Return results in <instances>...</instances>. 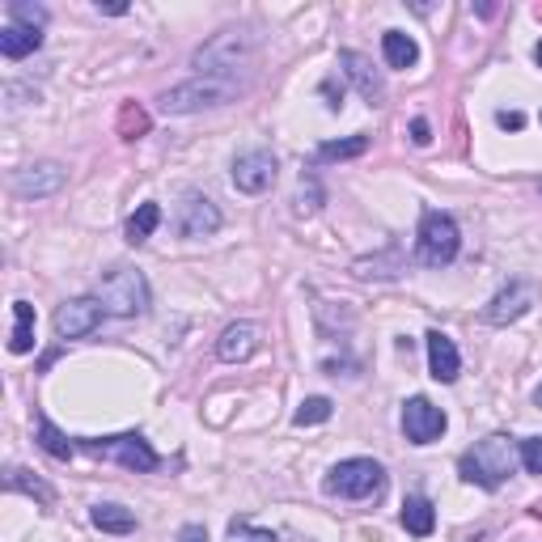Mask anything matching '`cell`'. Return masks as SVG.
I'll list each match as a JSON object with an SVG mask.
<instances>
[{"mask_svg": "<svg viewBox=\"0 0 542 542\" xmlns=\"http://www.w3.org/2000/svg\"><path fill=\"white\" fill-rule=\"evenodd\" d=\"M513 462H517L513 441L500 437V432H492V437L475 441V445L458 458V475H462L466 483L483 487V492H496V487H504V479L513 475Z\"/></svg>", "mask_w": 542, "mask_h": 542, "instance_id": "6da1fadb", "label": "cell"}, {"mask_svg": "<svg viewBox=\"0 0 542 542\" xmlns=\"http://www.w3.org/2000/svg\"><path fill=\"white\" fill-rule=\"evenodd\" d=\"M255 60V39L246 30H221L191 56V68H200V77H225L238 81V68Z\"/></svg>", "mask_w": 542, "mask_h": 542, "instance_id": "7a4b0ae2", "label": "cell"}, {"mask_svg": "<svg viewBox=\"0 0 542 542\" xmlns=\"http://www.w3.org/2000/svg\"><path fill=\"white\" fill-rule=\"evenodd\" d=\"M242 85L238 81H225V77H191L183 85L166 89L157 102L166 115H195V111H212V106H229L238 102Z\"/></svg>", "mask_w": 542, "mask_h": 542, "instance_id": "3957f363", "label": "cell"}, {"mask_svg": "<svg viewBox=\"0 0 542 542\" xmlns=\"http://www.w3.org/2000/svg\"><path fill=\"white\" fill-rule=\"evenodd\" d=\"M98 301L106 305V314H119V318H140L149 314V280H144V271L136 267H111L98 284Z\"/></svg>", "mask_w": 542, "mask_h": 542, "instance_id": "277c9868", "label": "cell"}, {"mask_svg": "<svg viewBox=\"0 0 542 542\" xmlns=\"http://www.w3.org/2000/svg\"><path fill=\"white\" fill-rule=\"evenodd\" d=\"M462 250V229L449 212H437L428 208L420 216V233H415V259H420L424 267H449L458 259Z\"/></svg>", "mask_w": 542, "mask_h": 542, "instance_id": "5b68a950", "label": "cell"}, {"mask_svg": "<svg viewBox=\"0 0 542 542\" xmlns=\"http://www.w3.org/2000/svg\"><path fill=\"white\" fill-rule=\"evenodd\" d=\"M77 449H85L89 458H102V462H115L123 471H136V475H153L161 458L153 454V445L140 437V432H119V437H98V441H81Z\"/></svg>", "mask_w": 542, "mask_h": 542, "instance_id": "8992f818", "label": "cell"}, {"mask_svg": "<svg viewBox=\"0 0 542 542\" xmlns=\"http://www.w3.org/2000/svg\"><path fill=\"white\" fill-rule=\"evenodd\" d=\"M386 487V471L382 462L373 458H343L339 466H331L327 479H322V492L339 496V500H369Z\"/></svg>", "mask_w": 542, "mask_h": 542, "instance_id": "52a82bcc", "label": "cell"}, {"mask_svg": "<svg viewBox=\"0 0 542 542\" xmlns=\"http://www.w3.org/2000/svg\"><path fill=\"white\" fill-rule=\"evenodd\" d=\"M534 305H538V284H530V280H509L492 301L483 305V322H487V327H509V322L526 318Z\"/></svg>", "mask_w": 542, "mask_h": 542, "instance_id": "ba28073f", "label": "cell"}, {"mask_svg": "<svg viewBox=\"0 0 542 542\" xmlns=\"http://www.w3.org/2000/svg\"><path fill=\"white\" fill-rule=\"evenodd\" d=\"M445 411L424 399V394H415V399L403 403V432H407V441L411 445H432V441H441V432H445Z\"/></svg>", "mask_w": 542, "mask_h": 542, "instance_id": "9c48e42d", "label": "cell"}, {"mask_svg": "<svg viewBox=\"0 0 542 542\" xmlns=\"http://www.w3.org/2000/svg\"><path fill=\"white\" fill-rule=\"evenodd\" d=\"M102 314L106 305L98 297H72L56 310V335L60 339H85L102 327Z\"/></svg>", "mask_w": 542, "mask_h": 542, "instance_id": "30bf717a", "label": "cell"}, {"mask_svg": "<svg viewBox=\"0 0 542 542\" xmlns=\"http://www.w3.org/2000/svg\"><path fill=\"white\" fill-rule=\"evenodd\" d=\"M271 183H276V153L250 149L233 161V187L242 195H263V191H271Z\"/></svg>", "mask_w": 542, "mask_h": 542, "instance_id": "8fae6325", "label": "cell"}, {"mask_svg": "<svg viewBox=\"0 0 542 542\" xmlns=\"http://www.w3.org/2000/svg\"><path fill=\"white\" fill-rule=\"evenodd\" d=\"M64 183H68V170L60 161H39V166H26L13 174V195H22V200H47Z\"/></svg>", "mask_w": 542, "mask_h": 542, "instance_id": "7c38bea8", "label": "cell"}, {"mask_svg": "<svg viewBox=\"0 0 542 542\" xmlns=\"http://www.w3.org/2000/svg\"><path fill=\"white\" fill-rule=\"evenodd\" d=\"M216 229H221V208H216L208 195L191 191L183 200V208H178V233L195 242V238H208V233H216Z\"/></svg>", "mask_w": 542, "mask_h": 542, "instance_id": "4fadbf2b", "label": "cell"}, {"mask_svg": "<svg viewBox=\"0 0 542 542\" xmlns=\"http://www.w3.org/2000/svg\"><path fill=\"white\" fill-rule=\"evenodd\" d=\"M259 327L255 322H229V327L221 331V339H216V356L225 360V365H242V360H250L259 352Z\"/></svg>", "mask_w": 542, "mask_h": 542, "instance_id": "5bb4252c", "label": "cell"}, {"mask_svg": "<svg viewBox=\"0 0 542 542\" xmlns=\"http://www.w3.org/2000/svg\"><path fill=\"white\" fill-rule=\"evenodd\" d=\"M339 68H343V77L360 89V98H365L369 106H382V94H386L382 77H377L365 56H356V51H339Z\"/></svg>", "mask_w": 542, "mask_h": 542, "instance_id": "9a60e30c", "label": "cell"}, {"mask_svg": "<svg viewBox=\"0 0 542 542\" xmlns=\"http://www.w3.org/2000/svg\"><path fill=\"white\" fill-rule=\"evenodd\" d=\"M428 373L445 386L458 382V373H462V356L454 348V339L441 335V331H428Z\"/></svg>", "mask_w": 542, "mask_h": 542, "instance_id": "2e32d148", "label": "cell"}, {"mask_svg": "<svg viewBox=\"0 0 542 542\" xmlns=\"http://www.w3.org/2000/svg\"><path fill=\"white\" fill-rule=\"evenodd\" d=\"M43 47V30H30V26H5L0 30V56L5 60H26Z\"/></svg>", "mask_w": 542, "mask_h": 542, "instance_id": "e0dca14e", "label": "cell"}, {"mask_svg": "<svg viewBox=\"0 0 542 542\" xmlns=\"http://www.w3.org/2000/svg\"><path fill=\"white\" fill-rule=\"evenodd\" d=\"M399 521H403V530H407V534L428 538L432 530H437V509H432V500H428V496H407Z\"/></svg>", "mask_w": 542, "mask_h": 542, "instance_id": "ac0fdd59", "label": "cell"}, {"mask_svg": "<svg viewBox=\"0 0 542 542\" xmlns=\"http://www.w3.org/2000/svg\"><path fill=\"white\" fill-rule=\"evenodd\" d=\"M89 521H94L102 534H132L136 530V513L123 509V504H94Z\"/></svg>", "mask_w": 542, "mask_h": 542, "instance_id": "d6986e66", "label": "cell"}, {"mask_svg": "<svg viewBox=\"0 0 542 542\" xmlns=\"http://www.w3.org/2000/svg\"><path fill=\"white\" fill-rule=\"evenodd\" d=\"M382 56H386L390 68H415V60H420V47H415L411 34L386 30V34H382Z\"/></svg>", "mask_w": 542, "mask_h": 542, "instance_id": "ffe728a7", "label": "cell"}, {"mask_svg": "<svg viewBox=\"0 0 542 542\" xmlns=\"http://www.w3.org/2000/svg\"><path fill=\"white\" fill-rule=\"evenodd\" d=\"M34 348V305L30 301H13V335H9V352L26 356Z\"/></svg>", "mask_w": 542, "mask_h": 542, "instance_id": "44dd1931", "label": "cell"}, {"mask_svg": "<svg viewBox=\"0 0 542 542\" xmlns=\"http://www.w3.org/2000/svg\"><path fill=\"white\" fill-rule=\"evenodd\" d=\"M34 441H39V449H43V454H51L56 462H68L72 454H77V445H72V441L64 437V432H60L56 424L47 420V415L39 420V428H34Z\"/></svg>", "mask_w": 542, "mask_h": 542, "instance_id": "7402d4cb", "label": "cell"}, {"mask_svg": "<svg viewBox=\"0 0 542 542\" xmlns=\"http://www.w3.org/2000/svg\"><path fill=\"white\" fill-rule=\"evenodd\" d=\"M5 487H9V492H26V496H34V500L43 504V509H51V504H56V492H51L43 479H34L30 471H22V466H13V471L5 475Z\"/></svg>", "mask_w": 542, "mask_h": 542, "instance_id": "603a6c76", "label": "cell"}, {"mask_svg": "<svg viewBox=\"0 0 542 542\" xmlns=\"http://www.w3.org/2000/svg\"><path fill=\"white\" fill-rule=\"evenodd\" d=\"M161 225V208L157 204H140L132 216H128V242L132 246H144L153 238V229Z\"/></svg>", "mask_w": 542, "mask_h": 542, "instance_id": "cb8c5ba5", "label": "cell"}, {"mask_svg": "<svg viewBox=\"0 0 542 542\" xmlns=\"http://www.w3.org/2000/svg\"><path fill=\"white\" fill-rule=\"evenodd\" d=\"M369 149V136H348V140H327L318 144V161H348Z\"/></svg>", "mask_w": 542, "mask_h": 542, "instance_id": "d4e9b609", "label": "cell"}, {"mask_svg": "<svg viewBox=\"0 0 542 542\" xmlns=\"http://www.w3.org/2000/svg\"><path fill=\"white\" fill-rule=\"evenodd\" d=\"M331 411H335V403H331V399H322V394H314V399H305V403L293 411V424H297V428L327 424V420H331Z\"/></svg>", "mask_w": 542, "mask_h": 542, "instance_id": "484cf974", "label": "cell"}, {"mask_svg": "<svg viewBox=\"0 0 542 542\" xmlns=\"http://www.w3.org/2000/svg\"><path fill=\"white\" fill-rule=\"evenodd\" d=\"M144 132H149V115H144L136 102H123L119 106V136L123 140H140Z\"/></svg>", "mask_w": 542, "mask_h": 542, "instance_id": "4316f807", "label": "cell"}, {"mask_svg": "<svg viewBox=\"0 0 542 542\" xmlns=\"http://www.w3.org/2000/svg\"><path fill=\"white\" fill-rule=\"evenodd\" d=\"M9 17H13V26H30V30H43V22H47V13L39 5H30V0H13Z\"/></svg>", "mask_w": 542, "mask_h": 542, "instance_id": "83f0119b", "label": "cell"}, {"mask_svg": "<svg viewBox=\"0 0 542 542\" xmlns=\"http://www.w3.org/2000/svg\"><path fill=\"white\" fill-rule=\"evenodd\" d=\"M229 542H280L276 530H259V526H250V521H229Z\"/></svg>", "mask_w": 542, "mask_h": 542, "instance_id": "f1b7e54d", "label": "cell"}, {"mask_svg": "<svg viewBox=\"0 0 542 542\" xmlns=\"http://www.w3.org/2000/svg\"><path fill=\"white\" fill-rule=\"evenodd\" d=\"M517 458H521V466H526L530 475H542V437L517 441Z\"/></svg>", "mask_w": 542, "mask_h": 542, "instance_id": "f546056e", "label": "cell"}, {"mask_svg": "<svg viewBox=\"0 0 542 542\" xmlns=\"http://www.w3.org/2000/svg\"><path fill=\"white\" fill-rule=\"evenodd\" d=\"M318 204H322V191H318V183L314 178H301V191H297V216H314L318 212Z\"/></svg>", "mask_w": 542, "mask_h": 542, "instance_id": "4dcf8cb0", "label": "cell"}, {"mask_svg": "<svg viewBox=\"0 0 542 542\" xmlns=\"http://www.w3.org/2000/svg\"><path fill=\"white\" fill-rule=\"evenodd\" d=\"M496 123H500V128H509V132H521V123H526V115H521V111H500V115H496Z\"/></svg>", "mask_w": 542, "mask_h": 542, "instance_id": "1f68e13d", "label": "cell"}, {"mask_svg": "<svg viewBox=\"0 0 542 542\" xmlns=\"http://www.w3.org/2000/svg\"><path fill=\"white\" fill-rule=\"evenodd\" d=\"M178 542H208V530H204V526H195V521H191V526L178 530Z\"/></svg>", "mask_w": 542, "mask_h": 542, "instance_id": "d6a6232c", "label": "cell"}, {"mask_svg": "<svg viewBox=\"0 0 542 542\" xmlns=\"http://www.w3.org/2000/svg\"><path fill=\"white\" fill-rule=\"evenodd\" d=\"M411 140L415 144H428L432 136H428V119H411Z\"/></svg>", "mask_w": 542, "mask_h": 542, "instance_id": "836d02e7", "label": "cell"}, {"mask_svg": "<svg viewBox=\"0 0 542 542\" xmlns=\"http://www.w3.org/2000/svg\"><path fill=\"white\" fill-rule=\"evenodd\" d=\"M98 13H111V17H119V13H128V5H98Z\"/></svg>", "mask_w": 542, "mask_h": 542, "instance_id": "e575fe53", "label": "cell"}, {"mask_svg": "<svg viewBox=\"0 0 542 542\" xmlns=\"http://www.w3.org/2000/svg\"><path fill=\"white\" fill-rule=\"evenodd\" d=\"M534 60H538V68H542V39H538V47H534Z\"/></svg>", "mask_w": 542, "mask_h": 542, "instance_id": "d590c367", "label": "cell"}, {"mask_svg": "<svg viewBox=\"0 0 542 542\" xmlns=\"http://www.w3.org/2000/svg\"><path fill=\"white\" fill-rule=\"evenodd\" d=\"M534 403H538V407H542V386H538V390H534Z\"/></svg>", "mask_w": 542, "mask_h": 542, "instance_id": "8d00e7d4", "label": "cell"}]
</instances>
